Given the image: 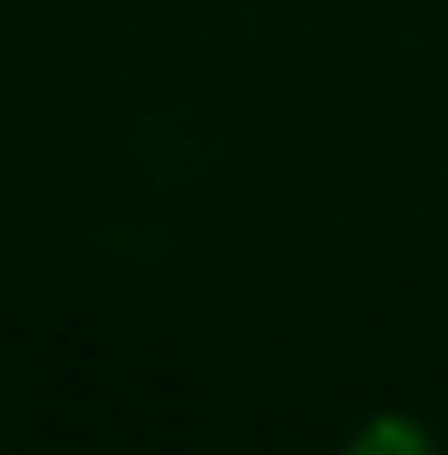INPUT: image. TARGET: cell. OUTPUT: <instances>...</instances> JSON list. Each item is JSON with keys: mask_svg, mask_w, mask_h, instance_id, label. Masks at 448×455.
I'll use <instances>...</instances> for the list:
<instances>
[{"mask_svg": "<svg viewBox=\"0 0 448 455\" xmlns=\"http://www.w3.org/2000/svg\"><path fill=\"white\" fill-rule=\"evenodd\" d=\"M350 455H436V443L422 435V422H403V416H376L357 429Z\"/></svg>", "mask_w": 448, "mask_h": 455, "instance_id": "1", "label": "cell"}]
</instances>
